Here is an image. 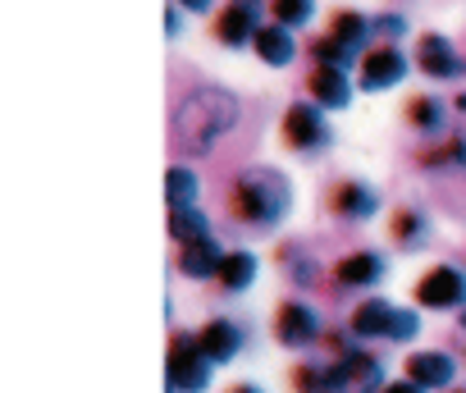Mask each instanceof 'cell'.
<instances>
[{"label": "cell", "instance_id": "obj_1", "mask_svg": "<svg viewBox=\"0 0 466 393\" xmlns=\"http://www.w3.org/2000/svg\"><path fill=\"white\" fill-rule=\"evenodd\" d=\"M238 96L219 83H201L192 87L174 115H169V137H174V151L183 156H210L219 146V137L238 124Z\"/></svg>", "mask_w": 466, "mask_h": 393}, {"label": "cell", "instance_id": "obj_2", "mask_svg": "<svg viewBox=\"0 0 466 393\" xmlns=\"http://www.w3.org/2000/svg\"><path fill=\"white\" fill-rule=\"evenodd\" d=\"M228 207L243 225H261V229H275L289 211H293V183L275 169V165H257V169H243L228 187Z\"/></svg>", "mask_w": 466, "mask_h": 393}, {"label": "cell", "instance_id": "obj_3", "mask_svg": "<svg viewBox=\"0 0 466 393\" xmlns=\"http://www.w3.org/2000/svg\"><path fill=\"white\" fill-rule=\"evenodd\" d=\"M293 379H298L302 393H380L384 388V366L370 352H343L334 366H325V370L307 366Z\"/></svg>", "mask_w": 466, "mask_h": 393}, {"label": "cell", "instance_id": "obj_4", "mask_svg": "<svg viewBox=\"0 0 466 393\" xmlns=\"http://www.w3.org/2000/svg\"><path fill=\"white\" fill-rule=\"evenodd\" d=\"M210 357L201 352V338L197 334H174L169 343V366H165V384L169 393H201L210 384Z\"/></svg>", "mask_w": 466, "mask_h": 393}, {"label": "cell", "instance_id": "obj_5", "mask_svg": "<svg viewBox=\"0 0 466 393\" xmlns=\"http://www.w3.org/2000/svg\"><path fill=\"white\" fill-rule=\"evenodd\" d=\"M416 302L425 307V311H448V307H466V270H457V266H434V270H425L420 275V284H416Z\"/></svg>", "mask_w": 466, "mask_h": 393}, {"label": "cell", "instance_id": "obj_6", "mask_svg": "<svg viewBox=\"0 0 466 393\" xmlns=\"http://www.w3.org/2000/svg\"><path fill=\"white\" fill-rule=\"evenodd\" d=\"M284 137H289V146H298V151L325 146V142H329V124H325L320 106H307V101L289 106V115H284Z\"/></svg>", "mask_w": 466, "mask_h": 393}, {"label": "cell", "instance_id": "obj_7", "mask_svg": "<svg viewBox=\"0 0 466 393\" xmlns=\"http://www.w3.org/2000/svg\"><path fill=\"white\" fill-rule=\"evenodd\" d=\"M275 338L293 352H302L307 343L320 338V316L307 307V302H284L279 307V320H275Z\"/></svg>", "mask_w": 466, "mask_h": 393}, {"label": "cell", "instance_id": "obj_8", "mask_svg": "<svg viewBox=\"0 0 466 393\" xmlns=\"http://www.w3.org/2000/svg\"><path fill=\"white\" fill-rule=\"evenodd\" d=\"M261 28V0H233V5L215 19V37L224 46H248Z\"/></svg>", "mask_w": 466, "mask_h": 393}, {"label": "cell", "instance_id": "obj_9", "mask_svg": "<svg viewBox=\"0 0 466 393\" xmlns=\"http://www.w3.org/2000/svg\"><path fill=\"white\" fill-rule=\"evenodd\" d=\"M402 74H407V55H402L398 46H375V51L361 60V87H366V92H384V87H393Z\"/></svg>", "mask_w": 466, "mask_h": 393}, {"label": "cell", "instance_id": "obj_10", "mask_svg": "<svg viewBox=\"0 0 466 393\" xmlns=\"http://www.w3.org/2000/svg\"><path fill=\"white\" fill-rule=\"evenodd\" d=\"M329 207H334V216H343V220H370V216L380 211V196H375V187H366L361 178H343V183L329 192Z\"/></svg>", "mask_w": 466, "mask_h": 393}, {"label": "cell", "instance_id": "obj_11", "mask_svg": "<svg viewBox=\"0 0 466 393\" xmlns=\"http://www.w3.org/2000/svg\"><path fill=\"white\" fill-rule=\"evenodd\" d=\"M307 87H311V96H316L325 110H348V101H352V78H348V69H339V65H316Z\"/></svg>", "mask_w": 466, "mask_h": 393}, {"label": "cell", "instance_id": "obj_12", "mask_svg": "<svg viewBox=\"0 0 466 393\" xmlns=\"http://www.w3.org/2000/svg\"><path fill=\"white\" fill-rule=\"evenodd\" d=\"M416 65L430 74V78H452V74H461L466 65L457 60V51H452V42L443 37V33H425L420 42H416Z\"/></svg>", "mask_w": 466, "mask_h": 393}, {"label": "cell", "instance_id": "obj_13", "mask_svg": "<svg viewBox=\"0 0 466 393\" xmlns=\"http://www.w3.org/2000/svg\"><path fill=\"white\" fill-rule=\"evenodd\" d=\"M384 257L380 252H352V257H343L339 266H334V284L339 288H370V284H380L384 279Z\"/></svg>", "mask_w": 466, "mask_h": 393}, {"label": "cell", "instance_id": "obj_14", "mask_svg": "<svg viewBox=\"0 0 466 393\" xmlns=\"http://www.w3.org/2000/svg\"><path fill=\"white\" fill-rule=\"evenodd\" d=\"M197 338H201V352H206L215 366H219V361H233V357L243 352V329L233 325V320H210Z\"/></svg>", "mask_w": 466, "mask_h": 393}, {"label": "cell", "instance_id": "obj_15", "mask_svg": "<svg viewBox=\"0 0 466 393\" xmlns=\"http://www.w3.org/2000/svg\"><path fill=\"white\" fill-rule=\"evenodd\" d=\"M219 266H224V252H219L215 238L183 243V252H178V270L192 275V279H210V275H219Z\"/></svg>", "mask_w": 466, "mask_h": 393}, {"label": "cell", "instance_id": "obj_16", "mask_svg": "<svg viewBox=\"0 0 466 393\" xmlns=\"http://www.w3.org/2000/svg\"><path fill=\"white\" fill-rule=\"evenodd\" d=\"M407 379L420 388H448L452 384V357L443 352H416L407 357Z\"/></svg>", "mask_w": 466, "mask_h": 393}, {"label": "cell", "instance_id": "obj_17", "mask_svg": "<svg viewBox=\"0 0 466 393\" xmlns=\"http://www.w3.org/2000/svg\"><path fill=\"white\" fill-rule=\"evenodd\" d=\"M252 46H257V55L266 60V65H275V69H284L293 55H298V42H293V33L284 28V24H261L257 28V37H252Z\"/></svg>", "mask_w": 466, "mask_h": 393}, {"label": "cell", "instance_id": "obj_18", "mask_svg": "<svg viewBox=\"0 0 466 393\" xmlns=\"http://www.w3.org/2000/svg\"><path fill=\"white\" fill-rule=\"evenodd\" d=\"M393 302H384V297H370V302H361L357 311H352V334L357 338H389V325H393Z\"/></svg>", "mask_w": 466, "mask_h": 393}, {"label": "cell", "instance_id": "obj_19", "mask_svg": "<svg viewBox=\"0 0 466 393\" xmlns=\"http://www.w3.org/2000/svg\"><path fill=\"white\" fill-rule=\"evenodd\" d=\"M228 293H243L252 279H257V257L252 252H224V266H219V275H215Z\"/></svg>", "mask_w": 466, "mask_h": 393}, {"label": "cell", "instance_id": "obj_20", "mask_svg": "<svg viewBox=\"0 0 466 393\" xmlns=\"http://www.w3.org/2000/svg\"><path fill=\"white\" fill-rule=\"evenodd\" d=\"M165 202H169V211L197 202V174L187 165H169V174H165Z\"/></svg>", "mask_w": 466, "mask_h": 393}, {"label": "cell", "instance_id": "obj_21", "mask_svg": "<svg viewBox=\"0 0 466 393\" xmlns=\"http://www.w3.org/2000/svg\"><path fill=\"white\" fill-rule=\"evenodd\" d=\"M329 37H339L343 46H352V51H357V46L370 37V19H366V15H357V10H339V15H334V24H329Z\"/></svg>", "mask_w": 466, "mask_h": 393}, {"label": "cell", "instance_id": "obj_22", "mask_svg": "<svg viewBox=\"0 0 466 393\" xmlns=\"http://www.w3.org/2000/svg\"><path fill=\"white\" fill-rule=\"evenodd\" d=\"M169 234L178 243H197V238H210V225L197 207H178V211H169Z\"/></svg>", "mask_w": 466, "mask_h": 393}, {"label": "cell", "instance_id": "obj_23", "mask_svg": "<svg viewBox=\"0 0 466 393\" xmlns=\"http://www.w3.org/2000/svg\"><path fill=\"white\" fill-rule=\"evenodd\" d=\"M270 15L284 28H307L316 15V0H270Z\"/></svg>", "mask_w": 466, "mask_h": 393}, {"label": "cell", "instance_id": "obj_24", "mask_svg": "<svg viewBox=\"0 0 466 393\" xmlns=\"http://www.w3.org/2000/svg\"><path fill=\"white\" fill-rule=\"evenodd\" d=\"M407 115H411V124H416L420 133H434V128L443 124V106H439L434 96H411Z\"/></svg>", "mask_w": 466, "mask_h": 393}, {"label": "cell", "instance_id": "obj_25", "mask_svg": "<svg viewBox=\"0 0 466 393\" xmlns=\"http://www.w3.org/2000/svg\"><path fill=\"white\" fill-rule=\"evenodd\" d=\"M311 55H316V65H339V69H348V60H352L357 51L343 46L339 37H320V42L311 46Z\"/></svg>", "mask_w": 466, "mask_h": 393}, {"label": "cell", "instance_id": "obj_26", "mask_svg": "<svg viewBox=\"0 0 466 393\" xmlns=\"http://www.w3.org/2000/svg\"><path fill=\"white\" fill-rule=\"evenodd\" d=\"M393 234H398V243H407V247L420 243V238H425V216H420V211H402V216L393 220Z\"/></svg>", "mask_w": 466, "mask_h": 393}, {"label": "cell", "instance_id": "obj_27", "mask_svg": "<svg viewBox=\"0 0 466 393\" xmlns=\"http://www.w3.org/2000/svg\"><path fill=\"white\" fill-rule=\"evenodd\" d=\"M416 334H420V316L398 307V311H393V325H389V338H393V343H407V338H416Z\"/></svg>", "mask_w": 466, "mask_h": 393}, {"label": "cell", "instance_id": "obj_28", "mask_svg": "<svg viewBox=\"0 0 466 393\" xmlns=\"http://www.w3.org/2000/svg\"><path fill=\"white\" fill-rule=\"evenodd\" d=\"M425 165H466V137H452L439 151H425Z\"/></svg>", "mask_w": 466, "mask_h": 393}, {"label": "cell", "instance_id": "obj_29", "mask_svg": "<svg viewBox=\"0 0 466 393\" xmlns=\"http://www.w3.org/2000/svg\"><path fill=\"white\" fill-rule=\"evenodd\" d=\"M370 33H380V37H402V33H407V19H402V15H375V19H370Z\"/></svg>", "mask_w": 466, "mask_h": 393}, {"label": "cell", "instance_id": "obj_30", "mask_svg": "<svg viewBox=\"0 0 466 393\" xmlns=\"http://www.w3.org/2000/svg\"><path fill=\"white\" fill-rule=\"evenodd\" d=\"M380 393H425L420 384H411V379H398V384H384Z\"/></svg>", "mask_w": 466, "mask_h": 393}, {"label": "cell", "instance_id": "obj_31", "mask_svg": "<svg viewBox=\"0 0 466 393\" xmlns=\"http://www.w3.org/2000/svg\"><path fill=\"white\" fill-rule=\"evenodd\" d=\"M165 33L178 37V10H174V5H169V15H165Z\"/></svg>", "mask_w": 466, "mask_h": 393}, {"label": "cell", "instance_id": "obj_32", "mask_svg": "<svg viewBox=\"0 0 466 393\" xmlns=\"http://www.w3.org/2000/svg\"><path fill=\"white\" fill-rule=\"evenodd\" d=\"M178 5H187V10H206L210 0H178Z\"/></svg>", "mask_w": 466, "mask_h": 393}, {"label": "cell", "instance_id": "obj_33", "mask_svg": "<svg viewBox=\"0 0 466 393\" xmlns=\"http://www.w3.org/2000/svg\"><path fill=\"white\" fill-rule=\"evenodd\" d=\"M233 393H261L257 384H238V388H233Z\"/></svg>", "mask_w": 466, "mask_h": 393}, {"label": "cell", "instance_id": "obj_34", "mask_svg": "<svg viewBox=\"0 0 466 393\" xmlns=\"http://www.w3.org/2000/svg\"><path fill=\"white\" fill-rule=\"evenodd\" d=\"M457 110H466V92H461V96H457Z\"/></svg>", "mask_w": 466, "mask_h": 393}, {"label": "cell", "instance_id": "obj_35", "mask_svg": "<svg viewBox=\"0 0 466 393\" xmlns=\"http://www.w3.org/2000/svg\"><path fill=\"white\" fill-rule=\"evenodd\" d=\"M461 329H466V307H461Z\"/></svg>", "mask_w": 466, "mask_h": 393}]
</instances>
